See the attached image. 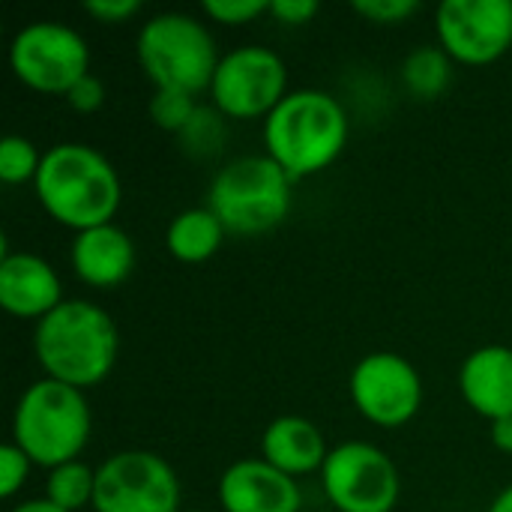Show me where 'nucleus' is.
<instances>
[{
    "instance_id": "nucleus-3",
    "label": "nucleus",
    "mask_w": 512,
    "mask_h": 512,
    "mask_svg": "<svg viewBox=\"0 0 512 512\" xmlns=\"http://www.w3.org/2000/svg\"><path fill=\"white\" fill-rule=\"evenodd\" d=\"M267 156L297 180L324 171L348 141V117L324 90H291L264 120Z\"/></svg>"
},
{
    "instance_id": "nucleus-12",
    "label": "nucleus",
    "mask_w": 512,
    "mask_h": 512,
    "mask_svg": "<svg viewBox=\"0 0 512 512\" xmlns=\"http://www.w3.org/2000/svg\"><path fill=\"white\" fill-rule=\"evenodd\" d=\"M351 399L366 420L378 426H402L417 414L423 402V384L405 357L378 351L354 366Z\"/></svg>"
},
{
    "instance_id": "nucleus-21",
    "label": "nucleus",
    "mask_w": 512,
    "mask_h": 512,
    "mask_svg": "<svg viewBox=\"0 0 512 512\" xmlns=\"http://www.w3.org/2000/svg\"><path fill=\"white\" fill-rule=\"evenodd\" d=\"M42 156L24 135H6L0 144V180L3 183H24L36 180Z\"/></svg>"
},
{
    "instance_id": "nucleus-20",
    "label": "nucleus",
    "mask_w": 512,
    "mask_h": 512,
    "mask_svg": "<svg viewBox=\"0 0 512 512\" xmlns=\"http://www.w3.org/2000/svg\"><path fill=\"white\" fill-rule=\"evenodd\" d=\"M96 474L84 462H66L48 474V501L60 510L75 512L81 507H93Z\"/></svg>"
},
{
    "instance_id": "nucleus-23",
    "label": "nucleus",
    "mask_w": 512,
    "mask_h": 512,
    "mask_svg": "<svg viewBox=\"0 0 512 512\" xmlns=\"http://www.w3.org/2000/svg\"><path fill=\"white\" fill-rule=\"evenodd\" d=\"M351 9L375 24H399L420 12V0H354Z\"/></svg>"
},
{
    "instance_id": "nucleus-19",
    "label": "nucleus",
    "mask_w": 512,
    "mask_h": 512,
    "mask_svg": "<svg viewBox=\"0 0 512 512\" xmlns=\"http://www.w3.org/2000/svg\"><path fill=\"white\" fill-rule=\"evenodd\" d=\"M402 78L414 96L435 99L450 84V54L444 48L423 45V48L408 54V60L402 66Z\"/></svg>"
},
{
    "instance_id": "nucleus-2",
    "label": "nucleus",
    "mask_w": 512,
    "mask_h": 512,
    "mask_svg": "<svg viewBox=\"0 0 512 512\" xmlns=\"http://www.w3.org/2000/svg\"><path fill=\"white\" fill-rule=\"evenodd\" d=\"M36 198L66 228L90 231L111 225L120 207V177L114 165L87 144H57L36 171Z\"/></svg>"
},
{
    "instance_id": "nucleus-14",
    "label": "nucleus",
    "mask_w": 512,
    "mask_h": 512,
    "mask_svg": "<svg viewBox=\"0 0 512 512\" xmlns=\"http://www.w3.org/2000/svg\"><path fill=\"white\" fill-rule=\"evenodd\" d=\"M60 279L54 267L30 252H9L3 243L0 258V306L12 318L42 321L60 306Z\"/></svg>"
},
{
    "instance_id": "nucleus-15",
    "label": "nucleus",
    "mask_w": 512,
    "mask_h": 512,
    "mask_svg": "<svg viewBox=\"0 0 512 512\" xmlns=\"http://www.w3.org/2000/svg\"><path fill=\"white\" fill-rule=\"evenodd\" d=\"M459 387L480 417H489L492 423L512 417V348L486 345L474 351L462 363Z\"/></svg>"
},
{
    "instance_id": "nucleus-32",
    "label": "nucleus",
    "mask_w": 512,
    "mask_h": 512,
    "mask_svg": "<svg viewBox=\"0 0 512 512\" xmlns=\"http://www.w3.org/2000/svg\"><path fill=\"white\" fill-rule=\"evenodd\" d=\"M489 512H512V486H507V489L495 498V504H492V510Z\"/></svg>"
},
{
    "instance_id": "nucleus-31",
    "label": "nucleus",
    "mask_w": 512,
    "mask_h": 512,
    "mask_svg": "<svg viewBox=\"0 0 512 512\" xmlns=\"http://www.w3.org/2000/svg\"><path fill=\"white\" fill-rule=\"evenodd\" d=\"M12 512H66V510H60L57 504H51V501L45 498V501H24V504H18Z\"/></svg>"
},
{
    "instance_id": "nucleus-8",
    "label": "nucleus",
    "mask_w": 512,
    "mask_h": 512,
    "mask_svg": "<svg viewBox=\"0 0 512 512\" xmlns=\"http://www.w3.org/2000/svg\"><path fill=\"white\" fill-rule=\"evenodd\" d=\"M180 483L171 465L147 450L111 456L96 471V512H177Z\"/></svg>"
},
{
    "instance_id": "nucleus-1",
    "label": "nucleus",
    "mask_w": 512,
    "mask_h": 512,
    "mask_svg": "<svg viewBox=\"0 0 512 512\" xmlns=\"http://www.w3.org/2000/svg\"><path fill=\"white\" fill-rule=\"evenodd\" d=\"M120 348L117 324L90 300H63L36 321L33 351L51 381L75 390L96 387L114 369Z\"/></svg>"
},
{
    "instance_id": "nucleus-9",
    "label": "nucleus",
    "mask_w": 512,
    "mask_h": 512,
    "mask_svg": "<svg viewBox=\"0 0 512 512\" xmlns=\"http://www.w3.org/2000/svg\"><path fill=\"white\" fill-rule=\"evenodd\" d=\"M324 492L339 512H390L399 501V471L390 456L366 441H348L327 453Z\"/></svg>"
},
{
    "instance_id": "nucleus-11",
    "label": "nucleus",
    "mask_w": 512,
    "mask_h": 512,
    "mask_svg": "<svg viewBox=\"0 0 512 512\" xmlns=\"http://www.w3.org/2000/svg\"><path fill=\"white\" fill-rule=\"evenodd\" d=\"M435 21L441 48L471 66L498 60L512 45V0H444Z\"/></svg>"
},
{
    "instance_id": "nucleus-4",
    "label": "nucleus",
    "mask_w": 512,
    "mask_h": 512,
    "mask_svg": "<svg viewBox=\"0 0 512 512\" xmlns=\"http://www.w3.org/2000/svg\"><path fill=\"white\" fill-rule=\"evenodd\" d=\"M90 438V408L81 390L60 381H36L18 399L12 417V444H18L33 465L60 468L78 462L75 456Z\"/></svg>"
},
{
    "instance_id": "nucleus-30",
    "label": "nucleus",
    "mask_w": 512,
    "mask_h": 512,
    "mask_svg": "<svg viewBox=\"0 0 512 512\" xmlns=\"http://www.w3.org/2000/svg\"><path fill=\"white\" fill-rule=\"evenodd\" d=\"M492 444L501 453H512V417H504V420L492 423Z\"/></svg>"
},
{
    "instance_id": "nucleus-24",
    "label": "nucleus",
    "mask_w": 512,
    "mask_h": 512,
    "mask_svg": "<svg viewBox=\"0 0 512 512\" xmlns=\"http://www.w3.org/2000/svg\"><path fill=\"white\" fill-rule=\"evenodd\" d=\"M27 471H30V459L18 444L0 447V495L3 498H12L24 486Z\"/></svg>"
},
{
    "instance_id": "nucleus-28",
    "label": "nucleus",
    "mask_w": 512,
    "mask_h": 512,
    "mask_svg": "<svg viewBox=\"0 0 512 512\" xmlns=\"http://www.w3.org/2000/svg\"><path fill=\"white\" fill-rule=\"evenodd\" d=\"M84 9L105 24H117V21H126L129 15H135L141 9V3L138 0H87Z\"/></svg>"
},
{
    "instance_id": "nucleus-10",
    "label": "nucleus",
    "mask_w": 512,
    "mask_h": 512,
    "mask_svg": "<svg viewBox=\"0 0 512 512\" xmlns=\"http://www.w3.org/2000/svg\"><path fill=\"white\" fill-rule=\"evenodd\" d=\"M288 69L282 57L261 45H246L219 60L210 93L216 108L228 117H261L270 114L288 93Z\"/></svg>"
},
{
    "instance_id": "nucleus-29",
    "label": "nucleus",
    "mask_w": 512,
    "mask_h": 512,
    "mask_svg": "<svg viewBox=\"0 0 512 512\" xmlns=\"http://www.w3.org/2000/svg\"><path fill=\"white\" fill-rule=\"evenodd\" d=\"M270 12L282 21V24H306L309 18L318 15V3L315 0H273Z\"/></svg>"
},
{
    "instance_id": "nucleus-25",
    "label": "nucleus",
    "mask_w": 512,
    "mask_h": 512,
    "mask_svg": "<svg viewBox=\"0 0 512 512\" xmlns=\"http://www.w3.org/2000/svg\"><path fill=\"white\" fill-rule=\"evenodd\" d=\"M204 12L222 24H246L261 12H270L267 0H207Z\"/></svg>"
},
{
    "instance_id": "nucleus-17",
    "label": "nucleus",
    "mask_w": 512,
    "mask_h": 512,
    "mask_svg": "<svg viewBox=\"0 0 512 512\" xmlns=\"http://www.w3.org/2000/svg\"><path fill=\"white\" fill-rule=\"evenodd\" d=\"M261 453H264V462L285 471L288 477H297V474L324 468L330 450L315 423L303 417H279L264 429Z\"/></svg>"
},
{
    "instance_id": "nucleus-13",
    "label": "nucleus",
    "mask_w": 512,
    "mask_h": 512,
    "mask_svg": "<svg viewBox=\"0 0 512 512\" xmlns=\"http://www.w3.org/2000/svg\"><path fill=\"white\" fill-rule=\"evenodd\" d=\"M225 512H300L303 495L294 477L264 459H240L219 480Z\"/></svg>"
},
{
    "instance_id": "nucleus-6",
    "label": "nucleus",
    "mask_w": 512,
    "mask_h": 512,
    "mask_svg": "<svg viewBox=\"0 0 512 512\" xmlns=\"http://www.w3.org/2000/svg\"><path fill=\"white\" fill-rule=\"evenodd\" d=\"M207 207L231 234H264L291 210V177L270 156L234 159L213 177Z\"/></svg>"
},
{
    "instance_id": "nucleus-5",
    "label": "nucleus",
    "mask_w": 512,
    "mask_h": 512,
    "mask_svg": "<svg viewBox=\"0 0 512 512\" xmlns=\"http://www.w3.org/2000/svg\"><path fill=\"white\" fill-rule=\"evenodd\" d=\"M138 60L156 90L201 93L219 69L216 39L186 12L153 15L138 33Z\"/></svg>"
},
{
    "instance_id": "nucleus-22",
    "label": "nucleus",
    "mask_w": 512,
    "mask_h": 512,
    "mask_svg": "<svg viewBox=\"0 0 512 512\" xmlns=\"http://www.w3.org/2000/svg\"><path fill=\"white\" fill-rule=\"evenodd\" d=\"M195 96L180 90H156L150 99V117L165 132H183L195 117Z\"/></svg>"
},
{
    "instance_id": "nucleus-18",
    "label": "nucleus",
    "mask_w": 512,
    "mask_h": 512,
    "mask_svg": "<svg viewBox=\"0 0 512 512\" xmlns=\"http://www.w3.org/2000/svg\"><path fill=\"white\" fill-rule=\"evenodd\" d=\"M222 237H225V225L216 219V213L210 207H195V210H183L180 216H174V222L168 225L165 243L177 261L201 264L210 255H216V249L222 246Z\"/></svg>"
},
{
    "instance_id": "nucleus-16",
    "label": "nucleus",
    "mask_w": 512,
    "mask_h": 512,
    "mask_svg": "<svg viewBox=\"0 0 512 512\" xmlns=\"http://www.w3.org/2000/svg\"><path fill=\"white\" fill-rule=\"evenodd\" d=\"M72 267L81 282L93 288H114L132 273L135 246L117 225H99L72 240Z\"/></svg>"
},
{
    "instance_id": "nucleus-7",
    "label": "nucleus",
    "mask_w": 512,
    "mask_h": 512,
    "mask_svg": "<svg viewBox=\"0 0 512 512\" xmlns=\"http://www.w3.org/2000/svg\"><path fill=\"white\" fill-rule=\"evenodd\" d=\"M9 66L27 87L66 96L84 75H90V48L69 24L33 21L15 33Z\"/></svg>"
},
{
    "instance_id": "nucleus-27",
    "label": "nucleus",
    "mask_w": 512,
    "mask_h": 512,
    "mask_svg": "<svg viewBox=\"0 0 512 512\" xmlns=\"http://www.w3.org/2000/svg\"><path fill=\"white\" fill-rule=\"evenodd\" d=\"M186 141H192V147H207V150H213V144H219V123H216V117L210 114V111H195V117H192V123L180 132Z\"/></svg>"
},
{
    "instance_id": "nucleus-26",
    "label": "nucleus",
    "mask_w": 512,
    "mask_h": 512,
    "mask_svg": "<svg viewBox=\"0 0 512 512\" xmlns=\"http://www.w3.org/2000/svg\"><path fill=\"white\" fill-rule=\"evenodd\" d=\"M66 102H69L75 111L90 114V111L102 108V102H105V87H102V81H99L96 75H84V78L66 93Z\"/></svg>"
},
{
    "instance_id": "nucleus-33",
    "label": "nucleus",
    "mask_w": 512,
    "mask_h": 512,
    "mask_svg": "<svg viewBox=\"0 0 512 512\" xmlns=\"http://www.w3.org/2000/svg\"><path fill=\"white\" fill-rule=\"evenodd\" d=\"M192 512H204V510H192Z\"/></svg>"
}]
</instances>
